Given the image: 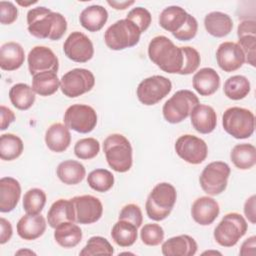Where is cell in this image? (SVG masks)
<instances>
[{"mask_svg": "<svg viewBox=\"0 0 256 256\" xmlns=\"http://www.w3.org/2000/svg\"><path fill=\"white\" fill-rule=\"evenodd\" d=\"M177 199L175 187L167 182H162L154 186L147 197L145 209L147 216L154 221H162L166 219Z\"/></svg>", "mask_w": 256, "mask_h": 256, "instance_id": "3", "label": "cell"}, {"mask_svg": "<svg viewBox=\"0 0 256 256\" xmlns=\"http://www.w3.org/2000/svg\"><path fill=\"white\" fill-rule=\"evenodd\" d=\"M56 174L62 183L76 185L84 179L86 169L82 163L76 160H65L57 166Z\"/></svg>", "mask_w": 256, "mask_h": 256, "instance_id": "30", "label": "cell"}, {"mask_svg": "<svg viewBox=\"0 0 256 256\" xmlns=\"http://www.w3.org/2000/svg\"><path fill=\"white\" fill-rule=\"evenodd\" d=\"M140 238L147 246H158L164 240V230L159 224L148 223L141 228Z\"/></svg>", "mask_w": 256, "mask_h": 256, "instance_id": "42", "label": "cell"}, {"mask_svg": "<svg viewBox=\"0 0 256 256\" xmlns=\"http://www.w3.org/2000/svg\"><path fill=\"white\" fill-rule=\"evenodd\" d=\"M45 143L53 152H64L68 149L71 143L69 128L62 123H54L50 125L45 133Z\"/></svg>", "mask_w": 256, "mask_h": 256, "instance_id": "24", "label": "cell"}, {"mask_svg": "<svg viewBox=\"0 0 256 256\" xmlns=\"http://www.w3.org/2000/svg\"><path fill=\"white\" fill-rule=\"evenodd\" d=\"M46 220L41 214H25L16 226L17 234L24 240H35L42 236L46 230Z\"/></svg>", "mask_w": 256, "mask_h": 256, "instance_id": "20", "label": "cell"}, {"mask_svg": "<svg viewBox=\"0 0 256 256\" xmlns=\"http://www.w3.org/2000/svg\"><path fill=\"white\" fill-rule=\"evenodd\" d=\"M192 84L198 94L201 96H210L218 90L220 76L213 68L204 67L194 74Z\"/></svg>", "mask_w": 256, "mask_h": 256, "instance_id": "23", "label": "cell"}, {"mask_svg": "<svg viewBox=\"0 0 256 256\" xmlns=\"http://www.w3.org/2000/svg\"><path fill=\"white\" fill-rule=\"evenodd\" d=\"M47 221L50 227L56 228L64 222H76L75 209L71 199H58L50 207L47 213Z\"/></svg>", "mask_w": 256, "mask_h": 256, "instance_id": "25", "label": "cell"}, {"mask_svg": "<svg viewBox=\"0 0 256 256\" xmlns=\"http://www.w3.org/2000/svg\"><path fill=\"white\" fill-rule=\"evenodd\" d=\"M197 31H198V22L195 19V17H193L192 15L189 14L188 19H187L185 25L183 26V28L172 35L177 40L189 41V40H192L196 36Z\"/></svg>", "mask_w": 256, "mask_h": 256, "instance_id": "47", "label": "cell"}, {"mask_svg": "<svg viewBox=\"0 0 256 256\" xmlns=\"http://www.w3.org/2000/svg\"><path fill=\"white\" fill-rule=\"evenodd\" d=\"M107 3L112 8H114L116 10H124V9L128 8L129 6L133 5L134 1H122V2H119V1H110V0H108Z\"/></svg>", "mask_w": 256, "mask_h": 256, "instance_id": "54", "label": "cell"}, {"mask_svg": "<svg viewBox=\"0 0 256 256\" xmlns=\"http://www.w3.org/2000/svg\"><path fill=\"white\" fill-rule=\"evenodd\" d=\"M103 151L108 165L114 171L124 173L132 167V146L124 135L114 133L107 136L103 142Z\"/></svg>", "mask_w": 256, "mask_h": 256, "instance_id": "4", "label": "cell"}, {"mask_svg": "<svg viewBox=\"0 0 256 256\" xmlns=\"http://www.w3.org/2000/svg\"><path fill=\"white\" fill-rule=\"evenodd\" d=\"M230 167L223 161H214L206 165L199 177L202 190L210 195L216 196L224 192L230 176Z\"/></svg>", "mask_w": 256, "mask_h": 256, "instance_id": "9", "label": "cell"}, {"mask_svg": "<svg viewBox=\"0 0 256 256\" xmlns=\"http://www.w3.org/2000/svg\"><path fill=\"white\" fill-rule=\"evenodd\" d=\"M0 114H1V124H0V129L3 131L8 128V126L14 122L15 120V114L14 112L9 109L8 107L1 105L0 106Z\"/></svg>", "mask_w": 256, "mask_h": 256, "instance_id": "51", "label": "cell"}, {"mask_svg": "<svg viewBox=\"0 0 256 256\" xmlns=\"http://www.w3.org/2000/svg\"><path fill=\"white\" fill-rule=\"evenodd\" d=\"M25 60L22 46L17 42H6L0 48V67L5 71L19 69Z\"/></svg>", "mask_w": 256, "mask_h": 256, "instance_id": "26", "label": "cell"}, {"mask_svg": "<svg viewBox=\"0 0 256 256\" xmlns=\"http://www.w3.org/2000/svg\"><path fill=\"white\" fill-rule=\"evenodd\" d=\"M17 3L21 6H28V5H32V4H35L37 3V1H30V2H21V1H17Z\"/></svg>", "mask_w": 256, "mask_h": 256, "instance_id": "56", "label": "cell"}, {"mask_svg": "<svg viewBox=\"0 0 256 256\" xmlns=\"http://www.w3.org/2000/svg\"><path fill=\"white\" fill-rule=\"evenodd\" d=\"M94 85L95 77L93 73L84 68L72 69L60 79L61 92L69 98H75L91 91Z\"/></svg>", "mask_w": 256, "mask_h": 256, "instance_id": "10", "label": "cell"}, {"mask_svg": "<svg viewBox=\"0 0 256 256\" xmlns=\"http://www.w3.org/2000/svg\"><path fill=\"white\" fill-rule=\"evenodd\" d=\"M193 128L201 134H209L214 131L217 125V115L215 110L205 104L196 105L190 113Z\"/></svg>", "mask_w": 256, "mask_h": 256, "instance_id": "19", "label": "cell"}, {"mask_svg": "<svg viewBox=\"0 0 256 256\" xmlns=\"http://www.w3.org/2000/svg\"><path fill=\"white\" fill-rule=\"evenodd\" d=\"M28 69L31 75L45 71L57 72L59 60L54 52L46 46H35L28 54Z\"/></svg>", "mask_w": 256, "mask_h": 256, "instance_id": "16", "label": "cell"}, {"mask_svg": "<svg viewBox=\"0 0 256 256\" xmlns=\"http://www.w3.org/2000/svg\"><path fill=\"white\" fill-rule=\"evenodd\" d=\"M60 88V80L57 72L45 71L38 73L32 78V89L40 96H50Z\"/></svg>", "mask_w": 256, "mask_h": 256, "instance_id": "33", "label": "cell"}, {"mask_svg": "<svg viewBox=\"0 0 256 256\" xmlns=\"http://www.w3.org/2000/svg\"><path fill=\"white\" fill-rule=\"evenodd\" d=\"M18 17L17 7L10 1H0V22L3 25H10Z\"/></svg>", "mask_w": 256, "mask_h": 256, "instance_id": "48", "label": "cell"}, {"mask_svg": "<svg viewBox=\"0 0 256 256\" xmlns=\"http://www.w3.org/2000/svg\"><path fill=\"white\" fill-rule=\"evenodd\" d=\"M230 159L240 170L251 169L256 164V148L249 143L237 144L231 150Z\"/></svg>", "mask_w": 256, "mask_h": 256, "instance_id": "34", "label": "cell"}, {"mask_svg": "<svg viewBox=\"0 0 256 256\" xmlns=\"http://www.w3.org/2000/svg\"><path fill=\"white\" fill-rule=\"evenodd\" d=\"M188 13L180 6H168L159 16V25L166 31L172 34L178 32L183 28L187 19Z\"/></svg>", "mask_w": 256, "mask_h": 256, "instance_id": "28", "label": "cell"}, {"mask_svg": "<svg viewBox=\"0 0 256 256\" xmlns=\"http://www.w3.org/2000/svg\"><path fill=\"white\" fill-rule=\"evenodd\" d=\"M63 51L66 57L74 62H88L94 55L92 41L79 31L72 32L63 44Z\"/></svg>", "mask_w": 256, "mask_h": 256, "instance_id": "14", "label": "cell"}, {"mask_svg": "<svg viewBox=\"0 0 256 256\" xmlns=\"http://www.w3.org/2000/svg\"><path fill=\"white\" fill-rule=\"evenodd\" d=\"M15 254L16 255H22V254H24V255H36L35 252H33L32 250H28V249H21V250L17 251Z\"/></svg>", "mask_w": 256, "mask_h": 256, "instance_id": "55", "label": "cell"}, {"mask_svg": "<svg viewBox=\"0 0 256 256\" xmlns=\"http://www.w3.org/2000/svg\"><path fill=\"white\" fill-rule=\"evenodd\" d=\"M248 224L245 218L236 212L226 214L214 229L215 241L223 247H232L246 234Z\"/></svg>", "mask_w": 256, "mask_h": 256, "instance_id": "8", "label": "cell"}, {"mask_svg": "<svg viewBox=\"0 0 256 256\" xmlns=\"http://www.w3.org/2000/svg\"><path fill=\"white\" fill-rule=\"evenodd\" d=\"M237 44L245 55V62L255 67L256 58V35H245L238 37Z\"/></svg>", "mask_w": 256, "mask_h": 256, "instance_id": "45", "label": "cell"}, {"mask_svg": "<svg viewBox=\"0 0 256 256\" xmlns=\"http://www.w3.org/2000/svg\"><path fill=\"white\" fill-rule=\"evenodd\" d=\"M87 183L97 192H107L114 185V175L107 169H95L88 174Z\"/></svg>", "mask_w": 256, "mask_h": 256, "instance_id": "38", "label": "cell"}, {"mask_svg": "<svg viewBox=\"0 0 256 256\" xmlns=\"http://www.w3.org/2000/svg\"><path fill=\"white\" fill-rule=\"evenodd\" d=\"M255 248H256V237L251 236L242 243L239 254L242 256H254Z\"/></svg>", "mask_w": 256, "mask_h": 256, "instance_id": "53", "label": "cell"}, {"mask_svg": "<svg viewBox=\"0 0 256 256\" xmlns=\"http://www.w3.org/2000/svg\"><path fill=\"white\" fill-rule=\"evenodd\" d=\"M255 201L256 196L251 195L244 203V214L249 222L255 224L256 222V215H255Z\"/></svg>", "mask_w": 256, "mask_h": 256, "instance_id": "52", "label": "cell"}, {"mask_svg": "<svg viewBox=\"0 0 256 256\" xmlns=\"http://www.w3.org/2000/svg\"><path fill=\"white\" fill-rule=\"evenodd\" d=\"M176 154L185 162L193 165L202 163L208 155L206 142L194 135L185 134L180 136L175 142Z\"/></svg>", "mask_w": 256, "mask_h": 256, "instance_id": "13", "label": "cell"}, {"mask_svg": "<svg viewBox=\"0 0 256 256\" xmlns=\"http://www.w3.org/2000/svg\"><path fill=\"white\" fill-rule=\"evenodd\" d=\"M184 52V65L180 72V75H189L195 72L201 62V57L199 52L190 46L182 47Z\"/></svg>", "mask_w": 256, "mask_h": 256, "instance_id": "44", "label": "cell"}, {"mask_svg": "<svg viewBox=\"0 0 256 256\" xmlns=\"http://www.w3.org/2000/svg\"><path fill=\"white\" fill-rule=\"evenodd\" d=\"M138 227L127 220H120L113 225L111 237L114 242L121 247L132 246L138 237Z\"/></svg>", "mask_w": 256, "mask_h": 256, "instance_id": "32", "label": "cell"}, {"mask_svg": "<svg viewBox=\"0 0 256 256\" xmlns=\"http://www.w3.org/2000/svg\"><path fill=\"white\" fill-rule=\"evenodd\" d=\"M245 35H256V22L254 20H244L238 25L237 36Z\"/></svg>", "mask_w": 256, "mask_h": 256, "instance_id": "49", "label": "cell"}, {"mask_svg": "<svg viewBox=\"0 0 256 256\" xmlns=\"http://www.w3.org/2000/svg\"><path fill=\"white\" fill-rule=\"evenodd\" d=\"M35 92L26 83H17L9 90V99L12 105L19 110H28L35 102Z\"/></svg>", "mask_w": 256, "mask_h": 256, "instance_id": "35", "label": "cell"}, {"mask_svg": "<svg viewBox=\"0 0 256 256\" xmlns=\"http://www.w3.org/2000/svg\"><path fill=\"white\" fill-rule=\"evenodd\" d=\"M141 31L128 19H120L110 25L104 33L106 46L115 51L133 47L139 43Z\"/></svg>", "mask_w": 256, "mask_h": 256, "instance_id": "5", "label": "cell"}, {"mask_svg": "<svg viewBox=\"0 0 256 256\" xmlns=\"http://www.w3.org/2000/svg\"><path fill=\"white\" fill-rule=\"evenodd\" d=\"M118 219L127 220L139 228L143 222V215H142V211L138 205L130 203V204L125 205L121 209Z\"/></svg>", "mask_w": 256, "mask_h": 256, "instance_id": "46", "label": "cell"}, {"mask_svg": "<svg viewBox=\"0 0 256 256\" xmlns=\"http://www.w3.org/2000/svg\"><path fill=\"white\" fill-rule=\"evenodd\" d=\"M46 204V194L40 188L29 189L23 197V209L27 214H40Z\"/></svg>", "mask_w": 256, "mask_h": 256, "instance_id": "39", "label": "cell"}, {"mask_svg": "<svg viewBox=\"0 0 256 256\" xmlns=\"http://www.w3.org/2000/svg\"><path fill=\"white\" fill-rule=\"evenodd\" d=\"M251 90L248 78L243 75H234L229 77L223 87L224 94L231 100H241L245 98Z\"/></svg>", "mask_w": 256, "mask_h": 256, "instance_id": "37", "label": "cell"}, {"mask_svg": "<svg viewBox=\"0 0 256 256\" xmlns=\"http://www.w3.org/2000/svg\"><path fill=\"white\" fill-rule=\"evenodd\" d=\"M149 59L161 70L169 74H180L184 65L182 47L176 46L168 37H154L148 45Z\"/></svg>", "mask_w": 256, "mask_h": 256, "instance_id": "2", "label": "cell"}, {"mask_svg": "<svg viewBox=\"0 0 256 256\" xmlns=\"http://www.w3.org/2000/svg\"><path fill=\"white\" fill-rule=\"evenodd\" d=\"M126 19L132 21L139 28L141 33L145 32L149 28V26L152 22V16H151L150 12L146 8H143V7L133 8L127 14Z\"/></svg>", "mask_w": 256, "mask_h": 256, "instance_id": "43", "label": "cell"}, {"mask_svg": "<svg viewBox=\"0 0 256 256\" xmlns=\"http://www.w3.org/2000/svg\"><path fill=\"white\" fill-rule=\"evenodd\" d=\"M161 248L164 256H193L197 252L198 245L194 238L183 234L169 238Z\"/></svg>", "mask_w": 256, "mask_h": 256, "instance_id": "21", "label": "cell"}, {"mask_svg": "<svg viewBox=\"0 0 256 256\" xmlns=\"http://www.w3.org/2000/svg\"><path fill=\"white\" fill-rule=\"evenodd\" d=\"M114 253L113 246L110 242L101 236L91 237L83 249L80 251L81 256H92V255H112Z\"/></svg>", "mask_w": 256, "mask_h": 256, "instance_id": "40", "label": "cell"}, {"mask_svg": "<svg viewBox=\"0 0 256 256\" xmlns=\"http://www.w3.org/2000/svg\"><path fill=\"white\" fill-rule=\"evenodd\" d=\"M64 124L78 133H90L97 125V113L89 105L73 104L65 111Z\"/></svg>", "mask_w": 256, "mask_h": 256, "instance_id": "12", "label": "cell"}, {"mask_svg": "<svg viewBox=\"0 0 256 256\" xmlns=\"http://www.w3.org/2000/svg\"><path fill=\"white\" fill-rule=\"evenodd\" d=\"M76 222L79 224H92L97 222L103 214L101 201L92 195L75 196L72 199Z\"/></svg>", "mask_w": 256, "mask_h": 256, "instance_id": "15", "label": "cell"}, {"mask_svg": "<svg viewBox=\"0 0 256 256\" xmlns=\"http://www.w3.org/2000/svg\"><path fill=\"white\" fill-rule=\"evenodd\" d=\"M100 143L97 139L89 137L78 140L74 146V153L81 160H90L98 155Z\"/></svg>", "mask_w": 256, "mask_h": 256, "instance_id": "41", "label": "cell"}, {"mask_svg": "<svg viewBox=\"0 0 256 256\" xmlns=\"http://www.w3.org/2000/svg\"><path fill=\"white\" fill-rule=\"evenodd\" d=\"M108 20V12L101 5H91L82 10L79 16L80 24L90 32H97L103 28Z\"/></svg>", "mask_w": 256, "mask_h": 256, "instance_id": "29", "label": "cell"}, {"mask_svg": "<svg viewBox=\"0 0 256 256\" xmlns=\"http://www.w3.org/2000/svg\"><path fill=\"white\" fill-rule=\"evenodd\" d=\"M24 149L23 141L15 134H2L0 137V158L5 161H12L18 158Z\"/></svg>", "mask_w": 256, "mask_h": 256, "instance_id": "36", "label": "cell"}, {"mask_svg": "<svg viewBox=\"0 0 256 256\" xmlns=\"http://www.w3.org/2000/svg\"><path fill=\"white\" fill-rule=\"evenodd\" d=\"M27 24L29 33L39 39H50L53 41L63 37L67 30L65 17L58 12L39 6L27 12Z\"/></svg>", "mask_w": 256, "mask_h": 256, "instance_id": "1", "label": "cell"}, {"mask_svg": "<svg viewBox=\"0 0 256 256\" xmlns=\"http://www.w3.org/2000/svg\"><path fill=\"white\" fill-rule=\"evenodd\" d=\"M20 196L21 186L18 180L12 177H2L0 179V211L2 213L14 210Z\"/></svg>", "mask_w": 256, "mask_h": 256, "instance_id": "22", "label": "cell"}, {"mask_svg": "<svg viewBox=\"0 0 256 256\" xmlns=\"http://www.w3.org/2000/svg\"><path fill=\"white\" fill-rule=\"evenodd\" d=\"M219 213L220 207L218 202L209 196L197 198L191 207V216L193 220L202 226L212 224Z\"/></svg>", "mask_w": 256, "mask_h": 256, "instance_id": "18", "label": "cell"}, {"mask_svg": "<svg viewBox=\"0 0 256 256\" xmlns=\"http://www.w3.org/2000/svg\"><path fill=\"white\" fill-rule=\"evenodd\" d=\"M199 104V99L190 90L182 89L175 92L163 105L164 119L171 124H177L190 116L193 108Z\"/></svg>", "mask_w": 256, "mask_h": 256, "instance_id": "7", "label": "cell"}, {"mask_svg": "<svg viewBox=\"0 0 256 256\" xmlns=\"http://www.w3.org/2000/svg\"><path fill=\"white\" fill-rule=\"evenodd\" d=\"M224 130L236 139L252 136L255 129V116L252 111L242 107H230L222 116Z\"/></svg>", "mask_w": 256, "mask_h": 256, "instance_id": "6", "label": "cell"}, {"mask_svg": "<svg viewBox=\"0 0 256 256\" xmlns=\"http://www.w3.org/2000/svg\"><path fill=\"white\" fill-rule=\"evenodd\" d=\"M81 228L74 222H64L58 225L54 231V239L63 248H73L82 240Z\"/></svg>", "mask_w": 256, "mask_h": 256, "instance_id": "31", "label": "cell"}, {"mask_svg": "<svg viewBox=\"0 0 256 256\" xmlns=\"http://www.w3.org/2000/svg\"><path fill=\"white\" fill-rule=\"evenodd\" d=\"M0 228H1V232H0V244H5L7 243L13 234V229H12V225L11 223L6 220L5 218L1 217L0 218Z\"/></svg>", "mask_w": 256, "mask_h": 256, "instance_id": "50", "label": "cell"}, {"mask_svg": "<svg viewBox=\"0 0 256 256\" xmlns=\"http://www.w3.org/2000/svg\"><path fill=\"white\" fill-rule=\"evenodd\" d=\"M218 66L225 72L238 70L245 63V55L240 46L235 42H223L216 50Z\"/></svg>", "mask_w": 256, "mask_h": 256, "instance_id": "17", "label": "cell"}, {"mask_svg": "<svg viewBox=\"0 0 256 256\" xmlns=\"http://www.w3.org/2000/svg\"><path fill=\"white\" fill-rule=\"evenodd\" d=\"M205 254H218V255H221V253L220 252H218V251H206V252H203V255H205Z\"/></svg>", "mask_w": 256, "mask_h": 256, "instance_id": "57", "label": "cell"}, {"mask_svg": "<svg viewBox=\"0 0 256 256\" xmlns=\"http://www.w3.org/2000/svg\"><path fill=\"white\" fill-rule=\"evenodd\" d=\"M171 90L172 83L168 78L161 75H153L139 83L136 94L142 104L151 106L160 102Z\"/></svg>", "mask_w": 256, "mask_h": 256, "instance_id": "11", "label": "cell"}, {"mask_svg": "<svg viewBox=\"0 0 256 256\" xmlns=\"http://www.w3.org/2000/svg\"><path fill=\"white\" fill-rule=\"evenodd\" d=\"M204 26L210 35L222 38L232 31L233 21L228 14L220 11H213L205 16Z\"/></svg>", "mask_w": 256, "mask_h": 256, "instance_id": "27", "label": "cell"}]
</instances>
